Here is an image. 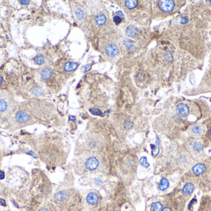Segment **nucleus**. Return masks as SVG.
Instances as JSON below:
<instances>
[{"instance_id":"obj_1","label":"nucleus","mask_w":211,"mask_h":211,"mask_svg":"<svg viewBox=\"0 0 211 211\" xmlns=\"http://www.w3.org/2000/svg\"><path fill=\"white\" fill-rule=\"evenodd\" d=\"M4 178V183L8 191V197L11 198L19 206H27V201L30 196V173L21 166L13 165L8 168Z\"/></svg>"},{"instance_id":"obj_2","label":"nucleus","mask_w":211,"mask_h":211,"mask_svg":"<svg viewBox=\"0 0 211 211\" xmlns=\"http://www.w3.org/2000/svg\"><path fill=\"white\" fill-rule=\"evenodd\" d=\"M160 8L165 12H170L172 11L175 6L174 1L171 0H165L161 1L159 3Z\"/></svg>"},{"instance_id":"obj_3","label":"nucleus","mask_w":211,"mask_h":211,"mask_svg":"<svg viewBox=\"0 0 211 211\" xmlns=\"http://www.w3.org/2000/svg\"><path fill=\"white\" fill-rule=\"evenodd\" d=\"M99 165L98 159L94 157L89 158L85 162V167L90 170H94L97 168Z\"/></svg>"},{"instance_id":"obj_4","label":"nucleus","mask_w":211,"mask_h":211,"mask_svg":"<svg viewBox=\"0 0 211 211\" xmlns=\"http://www.w3.org/2000/svg\"><path fill=\"white\" fill-rule=\"evenodd\" d=\"M177 112L181 117H186L189 113V109L186 104L180 103L177 106Z\"/></svg>"},{"instance_id":"obj_5","label":"nucleus","mask_w":211,"mask_h":211,"mask_svg":"<svg viewBox=\"0 0 211 211\" xmlns=\"http://www.w3.org/2000/svg\"><path fill=\"white\" fill-rule=\"evenodd\" d=\"M106 53L109 56L115 57L118 53V48L116 45L113 44H111L106 47Z\"/></svg>"},{"instance_id":"obj_6","label":"nucleus","mask_w":211,"mask_h":211,"mask_svg":"<svg viewBox=\"0 0 211 211\" xmlns=\"http://www.w3.org/2000/svg\"><path fill=\"white\" fill-rule=\"evenodd\" d=\"M206 166L202 163H198L194 166L193 170L195 175H199L206 170Z\"/></svg>"},{"instance_id":"obj_7","label":"nucleus","mask_w":211,"mask_h":211,"mask_svg":"<svg viewBox=\"0 0 211 211\" xmlns=\"http://www.w3.org/2000/svg\"><path fill=\"white\" fill-rule=\"evenodd\" d=\"M86 199H87V203L89 204H91V205L96 204L98 203V197L94 193H89L87 195Z\"/></svg>"},{"instance_id":"obj_8","label":"nucleus","mask_w":211,"mask_h":211,"mask_svg":"<svg viewBox=\"0 0 211 211\" xmlns=\"http://www.w3.org/2000/svg\"><path fill=\"white\" fill-rule=\"evenodd\" d=\"M194 189V185L191 183H188L186 184H185V186L183 187V193L184 194L188 195V194H190L191 193H192L193 192Z\"/></svg>"},{"instance_id":"obj_9","label":"nucleus","mask_w":211,"mask_h":211,"mask_svg":"<svg viewBox=\"0 0 211 211\" xmlns=\"http://www.w3.org/2000/svg\"><path fill=\"white\" fill-rule=\"evenodd\" d=\"M78 67V64L73 62H68L64 65V69L66 71H74Z\"/></svg>"},{"instance_id":"obj_10","label":"nucleus","mask_w":211,"mask_h":211,"mask_svg":"<svg viewBox=\"0 0 211 211\" xmlns=\"http://www.w3.org/2000/svg\"><path fill=\"white\" fill-rule=\"evenodd\" d=\"M169 186V182L168 180L165 178H163L159 183V188L161 191H165L166 190Z\"/></svg>"},{"instance_id":"obj_11","label":"nucleus","mask_w":211,"mask_h":211,"mask_svg":"<svg viewBox=\"0 0 211 211\" xmlns=\"http://www.w3.org/2000/svg\"><path fill=\"white\" fill-rule=\"evenodd\" d=\"M8 109V103L6 100L0 98V114L7 112Z\"/></svg>"},{"instance_id":"obj_12","label":"nucleus","mask_w":211,"mask_h":211,"mask_svg":"<svg viewBox=\"0 0 211 211\" xmlns=\"http://www.w3.org/2000/svg\"><path fill=\"white\" fill-rule=\"evenodd\" d=\"M95 21L98 25L102 26L106 23V18L104 14H99L96 17Z\"/></svg>"},{"instance_id":"obj_13","label":"nucleus","mask_w":211,"mask_h":211,"mask_svg":"<svg viewBox=\"0 0 211 211\" xmlns=\"http://www.w3.org/2000/svg\"><path fill=\"white\" fill-rule=\"evenodd\" d=\"M126 33L129 37H134L137 33V29L133 26H129L126 29Z\"/></svg>"},{"instance_id":"obj_14","label":"nucleus","mask_w":211,"mask_h":211,"mask_svg":"<svg viewBox=\"0 0 211 211\" xmlns=\"http://www.w3.org/2000/svg\"><path fill=\"white\" fill-rule=\"evenodd\" d=\"M67 194L65 191H60L55 194V198L58 201H62L66 198Z\"/></svg>"},{"instance_id":"obj_15","label":"nucleus","mask_w":211,"mask_h":211,"mask_svg":"<svg viewBox=\"0 0 211 211\" xmlns=\"http://www.w3.org/2000/svg\"><path fill=\"white\" fill-rule=\"evenodd\" d=\"M51 74H52V70L50 68H47V69H44L42 71L41 76V78L43 79H46L51 76Z\"/></svg>"},{"instance_id":"obj_16","label":"nucleus","mask_w":211,"mask_h":211,"mask_svg":"<svg viewBox=\"0 0 211 211\" xmlns=\"http://www.w3.org/2000/svg\"><path fill=\"white\" fill-rule=\"evenodd\" d=\"M151 211H162V204L160 202H156L151 205Z\"/></svg>"},{"instance_id":"obj_17","label":"nucleus","mask_w":211,"mask_h":211,"mask_svg":"<svg viewBox=\"0 0 211 211\" xmlns=\"http://www.w3.org/2000/svg\"><path fill=\"white\" fill-rule=\"evenodd\" d=\"M125 4L127 8L132 9L137 6L138 2L136 0H128V1H125Z\"/></svg>"},{"instance_id":"obj_18","label":"nucleus","mask_w":211,"mask_h":211,"mask_svg":"<svg viewBox=\"0 0 211 211\" xmlns=\"http://www.w3.org/2000/svg\"><path fill=\"white\" fill-rule=\"evenodd\" d=\"M44 61H45V58L44 57L41 55V54H39L36 57H35L34 58V61L36 64H41L44 63Z\"/></svg>"},{"instance_id":"obj_19","label":"nucleus","mask_w":211,"mask_h":211,"mask_svg":"<svg viewBox=\"0 0 211 211\" xmlns=\"http://www.w3.org/2000/svg\"><path fill=\"white\" fill-rule=\"evenodd\" d=\"M140 162L141 165L142 166L145 167H148L150 166V164H149V163L148 162V160H147V158L146 157H142L140 158Z\"/></svg>"},{"instance_id":"obj_20","label":"nucleus","mask_w":211,"mask_h":211,"mask_svg":"<svg viewBox=\"0 0 211 211\" xmlns=\"http://www.w3.org/2000/svg\"><path fill=\"white\" fill-rule=\"evenodd\" d=\"M193 149L195 150V151H198V152H200V151H202L203 147V145L201 144V143L199 142H196L194 144H193Z\"/></svg>"},{"instance_id":"obj_21","label":"nucleus","mask_w":211,"mask_h":211,"mask_svg":"<svg viewBox=\"0 0 211 211\" xmlns=\"http://www.w3.org/2000/svg\"><path fill=\"white\" fill-rule=\"evenodd\" d=\"M90 112L91 113H92L94 115H97V116H101L102 115V112L100 110L95 108H92L90 109Z\"/></svg>"},{"instance_id":"obj_22","label":"nucleus","mask_w":211,"mask_h":211,"mask_svg":"<svg viewBox=\"0 0 211 211\" xmlns=\"http://www.w3.org/2000/svg\"><path fill=\"white\" fill-rule=\"evenodd\" d=\"M75 14L79 19H81L84 17V13L81 9H77L75 12Z\"/></svg>"},{"instance_id":"obj_23","label":"nucleus","mask_w":211,"mask_h":211,"mask_svg":"<svg viewBox=\"0 0 211 211\" xmlns=\"http://www.w3.org/2000/svg\"><path fill=\"white\" fill-rule=\"evenodd\" d=\"M192 131L196 134H200L202 132V128L199 126H196L192 128Z\"/></svg>"},{"instance_id":"obj_24","label":"nucleus","mask_w":211,"mask_h":211,"mask_svg":"<svg viewBox=\"0 0 211 211\" xmlns=\"http://www.w3.org/2000/svg\"><path fill=\"white\" fill-rule=\"evenodd\" d=\"M124 44L128 48H132L133 46V42L131 40H125L124 41Z\"/></svg>"},{"instance_id":"obj_25","label":"nucleus","mask_w":211,"mask_h":211,"mask_svg":"<svg viewBox=\"0 0 211 211\" xmlns=\"http://www.w3.org/2000/svg\"><path fill=\"white\" fill-rule=\"evenodd\" d=\"M113 20H114V22L116 24H117V25H118L119 24L121 23V21H122L121 17H119V16H114Z\"/></svg>"},{"instance_id":"obj_26","label":"nucleus","mask_w":211,"mask_h":211,"mask_svg":"<svg viewBox=\"0 0 211 211\" xmlns=\"http://www.w3.org/2000/svg\"><path fill=\"white\" fill-rule=\"evenodd\" d=\"M3 155H4V153H3V152L1 150V147H0V170H1V165H2V161Z\"/></svg>"},{"instance_id":"obj_27","label":"nucleus","mask_w":211,"mask_h":211,"mask_svg":"<svg viewBox=\"0 0 211 211\" xmlns=\"http://www.w3.org/2000/svg\"><path fill=\"white\" fill-rule=\"evenodd\" d=\"M165 59L167 61H170L172 59V56L171 54L170 53H167L165 55Z\"/></svg>"},{"instance_id":"obj_28","label":"nucleus","mask_w":211,"mask_h":211,"mask_svg":"<svg viewBox=\"0 0 211 211\" xmlns=\"http://www.w3.org/2000/svg\"><path fill=\"white\" fill-rule=\"evenodd\" d=\"M131 126H130V122H127V123H126L125 126V127L127 129V127H128V129H130V128H131Z\"/></svg>"},{"instance_id":"obj_29","label":"nucleus","mask_w":211,"mask_h":211,"mask_svg":"<svg viewBox=\"0 0 211 211\" xmlns=\"http://www.w3.org/2000/svg\"><path fill=\"white\" fill-rule=\"evenodd\" d=\"M29 1H19V3L23 4H28L29 3Z\"/></svg>"},{"instance_id":"obj_30","label":"nucleus","mask_w":211,"mask_h":211,"mask_svg":"<svg viewBox=\"0 0 211 211\" xmlns=\"http://www.w3.org/2000/svg\"><path fill=\"white\" fill-rule=\"evenodd\" d=\"M186 22H187V19H186L185 18H184L182 19V20H181V23H182L185 24Z\"/></svg>"},{"instance_id":"obj_31","label":"nucleus","mask_w":211,"mask_h":211,"mask_svg":"<svg viewBox=\"0 0 211 211\" xmlns=\"http://www.w3.org/2000/svg\"><path fill=\"white\" fill-rule=\"evenodd\" d=\"M70 119L72 121H76V118L75 117H73V116H70Z\"/></svg>"},{"instance_id":"obj_32","label":"nucleus","mask_w":211,"mask_h":211,"mask_svg":"<svg viewBox=\"0 0 211 211\" xmlns=\"http://www.w3.org/2000/svg\"><path fill=\"white\" fill-rule=\"evenodd\" d=\"M162 211H171V209H170V208H164V209H162Z\"/></svg>"},{"instance_id":"obj_33","label":"nucleus","mask_w":211,"mask_h":211,"mask_svg":"<svg viewBox=\"0 0 211 211\" xmlns=\"http://www.w3.org/2000/svg\"><path fill=\"white\" fill-rule=\"evenodd\" d=\"M117 13L118 14H120V15H121L122 16H123V14H122V12H121V11H117Z\"/></svg>"},{"instance_id":"obj_34","label":"nucleus","mask_w":211,"mask_h":211,"mask_svg":"<svg viewBox=\"0 0 211 211\" xmlns=\"http://www.w3.org/2000/svg\"><path fill=\"white\" fill-rule=\"evenodd\" d=\"M2 76H1V74H0V84H1V83H2Z\"/></svg>"},{"instance_id":"obj_35","label":"nucleus","mask_w":211,"mask_h":211,"mask_svg":"<svg viewBox=\"0 0 211 211\" xmlns=\"http://www.w3.org/2000/svg\"><path fill=\"white\" fill-rule=\"evenodd\" d=\"M210 133H211V130H210Z\"/></svg>"},{"instance_id":"obj_36","label":"nucleus","mask_w":211,"mask_h":211,"mask_svg":"<svg viewBox=\"0 0 211 211\" xmlns=\"http://www.w3.org/2000/svg\"></svg>"}]
</instances>
